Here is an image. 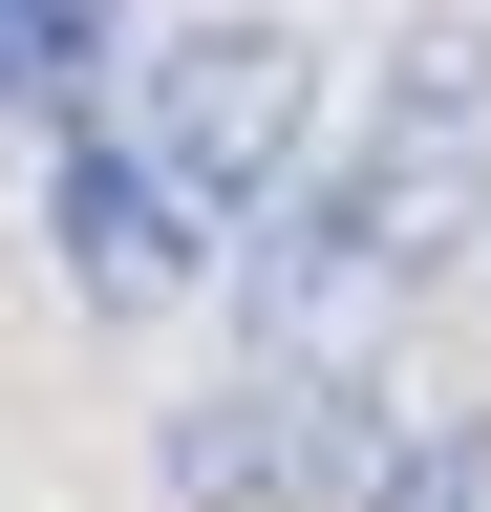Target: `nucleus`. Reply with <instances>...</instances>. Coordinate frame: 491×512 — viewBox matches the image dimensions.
<instances>
[{"label": "nucleus", "mask_w": 491, "mask_h": 512, "mask_svg": "<svg viewBox=\"0 0 491 512\" xmlns=\"http://www.w3.org/2000/svg\"><path fill=\"white\" fill-rule=\"evenodd\" d=\"M299 107H321V64L278 22H193L171 64H129L86 128H65V192H43V235H65V299L150 320L171 278H214L235 214L299 171Z\"/></svg>", "instance_id": "obj_1"}, {"label": "nucleus", "mask_w": 491, "mask_h": 512, "mask_svg": "<svg viewBox=\"0 0 491 512\" xmlns=\"http://www.w3.org/2000/svg\"><path fill=\"white\" fill-rule=\"evenodd\" d=\"M449 235H491V43H470V22H427V43L385 64V107L342 128V171H299V214L235 256L257 363L363 342L406 278H449Z\"/></svg>", "instance_id": "obj_2"}, {"label": "nucleus", "mask_w": 491, "mask_h": 512, "mask_svg": "<svg viewBox=\"0 0 491 512\" xmlns=\"http://www.w3.org/2000/svg\"><path fill=\"white\" fill-rule=\"evenodd\" d=\"M107 43H129V0H0V107H86Z\"/></svg>", "instance_id": "obj_3"}, {"label": "nucleus", "mask_w": 491, "mask_h": 512, "mask_svg": "<svg viewBox=\"0 0 491 512\" xmlns=\"http://www.w3.org/2000/svg\"><path fill=\"white\" fill-rule=\"evenodd\" d=\"M363 512H470V448H406V470L363 491Z\"/></svg>", "instance_id": "obj_4"}]
</instances>
